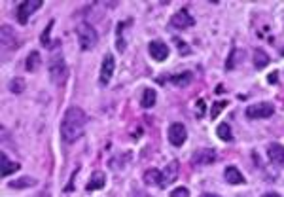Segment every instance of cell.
I'll list each match as a JSON object with an SVG mask.
<instances>
[{
  "label": "cell",
  "instance_id": "obj_1",
  "mask_svg": "<svg viewBox=\"0 0 284 197\" xmlns=\"http://www.w3.org/2000/svg\"><path fill=\"white\" fill-rule=\"evenodd\" d=\"M86 125H88V114L78 106H72L65 112L63 116V121H61V136L63 140L72 144L76 142L84 131H86Z\"/></svg>",
  "mask_w": 284,
  "mask_h": 197
},
{
  "label": "cell",
  "instance_id": "obj_2",
  "mask_svg": "<svg viewBox=\"0 0 284 197\" xmlns=\"http://www.w3.org/2000/svg\"><path fill=\"white\" fill-rule=\"evenodd\" d=\"M49 76H51V82L57 84V86H63L68 80V68H66V63L61 53L51 57V61H49Z\"/></svg>",
  "mask_w": 284,
  "mask_h": 197
},
{
  "label": "cell",
  "instance_id": "obj_3",
  "mask_svg": "<svg viewBox=\"0 0 284 197\" xmlns=\"http://www.w3.org/2000/svg\"><path fill=\"white\" fill-rule=\"evenodd\" d=\"M76 34H78V42H80V47L84 51L88 49H93L97 42H99V36H97V30L89 25V23H80L78 29H76Z\"/></svg>",
  "mask_w": 284,
  "mask_h": 197
},
{
  "label": "cell",
  "instance_id": "obj_4",
  "mask_svg": "<svg viewBox=\"0 0 284 197\" xmlns=\"http://www.w3.org/2000/svg\"><path fill=\"white\" fill-rule=\"evenodd\" d=\"M275 112V106L271 103H258V105H252L246 108V118L250 120H265V118H271Z\"/></svg>",
  "mask_w": 284,
  "mask_h": 197
},
{
  "label": "cell",
  "instance_id": "obj_5",
  "mask_svg": "<svg viewBox=\"0 0 284 197\" xmlns=\"http://www.w3.org/2000/svg\"><path fill=\"white\" fill-rule=\"evenodd\" d=\"M216 161V152L212 148H199L192 155V165L195 167H207V165H212Z\"/></svg>",
  "mask_w": 284,
  "mask_h": 197
},
{
  "label": "cell",
  "instance_id": "obj_6",
  "mask_svg": "<svg viewBox=\"0 0 284 197\" xmlns=\"http://www.w3.org/2000/svg\"><path fill=\"white\" fill-rule=\"evenodd\" d=\"M38 8H42V0H27V2H21L19 8H17V21L21 23V25H27L30 14L34 10H38Z\"/></svg>",
  "mask_w": 284,
  "mask_h": 197
},
{
  "label": "cell",
  "instance_id": "obj_7",
  "mask_svg": "<svg viewBox=\"0 0 284 197\" xmlns=\"http://www.w3.org/2000/svg\"><path fill=\"white\" fill-rule=\"evenodd\" d=\"M186 138H188V131L182 123H173L169 127V142L173 146H182L186 142Z\"/></svg>",
  "mask_w": 284,
  "mask_h": 197
},
{
  "label": "cell",
  "instance_id": "obj_8",
  "mask_svg": "<svg viewBox=\"0 0 284 197\" xmlns=\"http://www.w3.org/2000/svg\"><path fill=\"white\" fill-rule=\"evenodd\" d=\"M148 51H150V55H152L153 61H165L167 57H169V45L165 44V42H161V40H153L148 44Z\"/></svg>",
  "mask_w": 284,
  "mask_h": 197
},
{
  "label": "cell",
  "instance_id": "obj_9",
  "mask_svg": "<svg viewBox=\"0 0 284 197\" xmlns=\"http://www.w3.org/2000/svg\"><path fill=\"white\" fill-rule=\"evenodd\" d=\"M178 173H180V163L178 161H171L163 173H161V186L159 188H167L169 184H173L176 178H178Z\"/></svg>",
  "mask_w": 284,
  "mask_h": 197
},
{
  "label": "cell",
  "instance_id": "obj_10",
  "mask_svg": "<svg viewBox=\"0 0 284 197\" xmlns=\"http://www.w3.org/2000/svg\"><path fill=\"white\" fill-rule=\"evenodd\" d=\"M114 70H116V59H114V55H106L103 65H101V78H99L103 86L110 84V80L114 76Z\"/></svg>",
  "mask_w": 284,
  "mask_h": 197
},
{
  "label": "cell",
  "instance_id": "obj_11",
  "mask_svg": "<svg viewBox=\"0 0 284 197\" xmlns=\"http://www.w3.org/2000/svg\"><path fill=\"white\" fill-rule=\"evenodd\" d=\"M171 23H173V27H176V29H188V27H194L195 19H194V17L190 15V12L184 8V10H178L175 15H173Z\"/></svg>",
  "mask_w": 284,
  "mask_h": 197
},
{
  "label": "cell",
  "instance_id": "obj_12",
  "mask_svg": "<svg viewBox=\"0 0 284 197\" xmlns=\"http://www.w3.org/2000/svg\"><path fill=\"white\" fill-rule=\"evenodd\" d=\"M267 155H269V159H271L275 165H283L284 167V146L283 144H277V142L269 144Z\"/></svg>",
  "mask_w": 284,
  "mask_h": 197
},
{
  "label": "cell",
  "instance_id": "obj_13",
  "mask_svg": "<svg viewBox=\"0 0 284 197\" xmlns=\"http://www.w3.org/2000/svg\"><path fill=\"white\" fill-rule=\"evenodd\" d=\"M105 184H106V175L103 173V171H95L91 178H89L88 186H86V190L88 192H95V190H103L105 188Z\"/></svg>",
  "mask_w": 284,
  "mask_h": 197
},
{
  "label": "cell",
  "instance_id": "obj_14",
  "mask_svg": "<svg viewBox=\"0 0 284 197\" xmlns=\"http://www.w3.org/2000/svg\"><path fill=\"white\" fill-rule=\"evenodd\" d=\"M0 159H2V176H10L12 173H15V171H19V163H15V161H10L8 159V155L2 152L0 153Z\"/></svg>",
  "mask_w": 284,
  "mask_h": 197
},
{
  "label": "cell",
  "instance_id": "obj_15",
  "mask_svg": "<svg viewBox=\"0 0 284 197\" xmlns=\"http://www.w3.org/2000/svg\"><path fill=\"white\" fill-rule=\"evenodd\" d=\"M225 180H227L229 184H233V186L244 184V176L240 175L237 167H227V169H225Z\"/></svg>",
  "mask_w": 284,
  "mask_h": 197
},
{
  "label": "cell",
  "instance_id": "obj_16",
  "mask_svg": "<svg viewBox=\"0 0 284 197\" xmlns=\"http://www.w3.org/2000/svg\"><path fill=\"white\" fill-rule=\"evenodd\" d=\"M192 80H194V74L188 70V72H182V74H175V76H171V82L178 86V88H186L188 84H192Z\"/></svg>",
  "mask_w": 284,
  "mask_h": 197
},
{
  "label": "cell",
  "instance_id": "obj_17",
  "mask_svg": "<svg viewBox=\"0 0 284 197\" xmlns=\"http://www.w3.org/2000/svg\"><path fill=\"white\" fill-rule=\"evenodd\" d=\"M40 63H42V61H40V53H38V51H30L29 57H27V61H25V68H27L29 72H36Z\"/></svg>",
  "mask_w": 284,
  "mask_h": 197
},
{
  "label": "cell",
  "instance_id": "obj_18",
  "mask_svg": "<svg viewBox=\"0 0 284 197\" xmlns=\"http://www.w3.org/2000/svg\"><path fill=\"white\" fill-rule=\"evenodd\" d=\"M155 99H157V95H155V91L153 89H144V93H142V97H140V106L142 108H152L153 105H155Z\"/></svg>",
  "mask_w": 284,
  "mask_h": 197
},
{
  "label": "cell",
  "instance_id": "obj_19",
  "mask_svg": "<svg viewBox=\"0 0 284 197\" xmlns=\"http://www.w3.org/2000/svg\"><path fill=\"white\" fill-rule=\"evenodd\" d=\"M252 59H254V66L256 68H265V66L269 65V55L263 51V49H254V55H252Z\"/></svg>",
  "mask_w": 284,
  "mask_h": 197
},
{
  "label": "cell",
  "instance_id": "obj_20",
  "mask_svg": "<svg viewBox=\"0 0 284 197\" xmlns=\"http://www.w3.org/2000/svg\"><path fill=\"white\" fill-rule=\"evenodd\" d=\"M144 182L148 184V186H161V171H157V169H150V171H146L144 173Z\"/></svg>",
  "mask_w": 284,
  "mask_h": 197
},
{
  "label": "cell",
  "instance_id": "obj_21",
  "mask_svg": "<svg viewBox=\"0 0 284 197\" xmlns=\"http://www.w3.org/2000/svg\"><path fill=\"white\" fill-rule=\"evenodd\" d=\"M216 135H218L220 140H224V142H231L233 140V133H231V127L227 123H220L218 127H216Z\"/></svg>",
  "mask_w": 284,
  "mask_h": 197
},
{
  "label": "cell",
  "instance_id": "obj_22",
  "mask_svg": "<svg viewBox=\"0 0 284 197\" xmlns=\"http://www.w3.org/2000/svg\"><path fill=\"white\" fill-rule=\"evenodd\" d=\"M34 184H36V180H34V178H30V176H23V178H19V180L10 182V188L19 190V188H30V186H34Z\"/></svg>",
  "mask_w": 284,
  "mask_h": 197
},
{
  "label": "cell",
  "instance_id": "obj_23",
  "mask_svg": "<svg viewBox=\"0 0 284 197\" xmlns=\"http://www.w3.org/2000/svg\"><path fill=\"white\" fill-rule=\"evenodd\" d=\"M25 80L23 78H14L12 82H10V91L12 93H15V95H19V93H23L25 91Z\"/></svg>",
  "mask_w": 284,
  "mask_h": 197
},
{
  "label": "cell",
  "instance_id": "obj_24",
  "mask_svg": "<svg viewBox=\"0 0 284 197\" xmlns=\"http://www.w3.org/2000/svg\"><path fill=\"white\" fill-rule=\"evenodd\" d=\"M51 29H53V21L47 23V27H45L44 34H42V38H40V42H42V45H45V47H51V45H59V42H49V34H51Z\"/></svg>",
  "mask_w": 284,
  "mask_h": 197
},
{
  "label": "cell",
  "instance_id": "obj_25",
  "mask_svg": "<svg viewBox=\"0 0 284 197\" xmlns=\"http://www.w3.org/2000/svg\"><path fill=\"white\" fill-rule=\"evenodd\" d=\"M225 106H227V103H225V101H218V103H214V105H212V110H210V118H212V120H216V118L220 116V112H222V110H225Z\"/></svg>",
  "mask_w": 284,
  "mask_h": 197
},
{
  "label": "cell",
  "instance_id": "obj_26",
  "mask_svg": "<svg viewBox=\"0 0 284 197\" xmlns=\"http://www.w3.org/2000/svg\"><path fill=\"white\" fill-rule=\"evenodd\" d=\"M171 197H190V192L186 188H176L175 192L171 194Z\"/></svg>",
  "mask_w": 284,
  "mask_h": 197
},
{
  "label": "cell",
  "instance_id": "obj_27",
  "mask_svg": "<svg viewBox=\"0 0 284 197\" xmlns=\"http://www.w3.org/2000/svg\"><path fill=\"white\" fill-rule=\"evenodd\" d=\"M205 114V101H197V116Z\"/></svg>",
  "mask_w": 284,
  "mask_h": 197
},
{
  "label": "cell",
  "instance_id": "obj_28",
  "mask_svg": "<svg viewBox=\"0 0 284 197\" xmlns=\"http://www.w3.org/2000/svg\"><path fill=\"white\" fill-rule=\"evenodd\" d=\"M175 42H176V44H178V45H180V47H182V53H190V49L186 47V44H184L182 40H178V38H175Z\"/></svg>",
  "mask_w": 284,
  "mask_h": 197
},
{
  "label": "cell",
  "instance_id": "obj_29",
  "mask_svg": "<svg viewBox=\"0 0 284 197\" xmlns=\"http://www.w3.org/2000/svg\"><path fill=\"white\" fill-rule=\"evenodd\" d=\"M277 76H279V74H277V72H273V74L269 76V82H271V84H277Z\"/></svg>",
  "mask_w": 284,
  "mask_h": 197
},
{
  "label": "cell",
  "instance_id": "obj_30",
  "mask_svg": "<svg viewBox=\"0 0 284 197\" xmlns=\"http://www.w3.org/2000/svg\"><path fill=\"white\" fill-rule=\"evenodd\" d=\"M262 197H281L279 194H275V192H269V194H263Z\"/></svg>",
  "mask_w": 284,
  "mask_h": 197
},
{
  "label": "cell",
  "instance_id": "obj_31",
  "mask_svg": "<svg viewBox=\"0 0 284 197\" xmlns=\"http://www.w3.org/2000/svg\"><path fill=\"white\" fill-rule=\"evenodd\" d=\"M201 197H220V196H216V194H203Z\"/></svg>",
  "mask_w": 284,
  "mask_h": 197
},
{
  "label": "cell",
  "instance_id": "obj_32",
  "mask_svg": "<svg viewBox=\"0 0 284 197\" xmlns=\"http://www.w3.org/2000/svg\"><path fill=\"white\" fill-rule=\"evenodd\" d=\"M38 197H51V196H49L47 192H44V194H40V196H38Z\"/></svg>",
  "mask_w": 284,
  "mask_h": 197
}]
</instances>
